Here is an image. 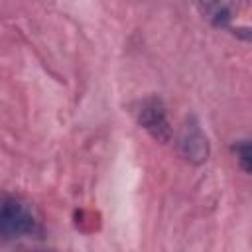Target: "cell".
I'll list each match as a JSON object with an SVG mask.
<instances>
[{"label": "cell", "mask_w": 252, "mask_h": 252, "mask_svg": "<svg viewBox=\"0 0 252 252\" xmlns=\"http://www.w3.org/2000/svg\"><path fill=\"white\" fill-rule=\"evenodd\" d=\"M39 220L35 219L33 211L14 197L2 199L0 209V234L4 240L16 238H32L39 234Z\"/></svg>", "instance_id": "obj_1"}, {"label": "cell", "mask_w": 252, "mask_h": 252, "mask_svg": "<svg viewBox=\"0 0 252 252\" xmlns=\"http://www.w3.org/2000/svg\"><path fill=\"white\" fill-rule=\"evenodd\" d=\"M134 118L156 142L165 144L171 140V126L167 120V112L158 96H148L138 100L134 106Z\"/></svg>", "instance_id": "obj_2"}, {"label": "cell", "mask_w": 252, "mask_h": 252, "mask_svg": "<svg viewBox=\"0 0 252 252\" xmlns=\"http://www.w3.org/2000/svg\"><path fill=\"white\" fill-rule=\"evenodd\" d=\"M179 152L191 163H203L209 158V142L195 118H189L179 134Z\"/></svg>", "instance_id": "obj_3"}, {"label": "cell", "mask_w": 252, "mask_h": 252, "mask_svg": "<svg viewBox=\"0 0 252 252\" xmlns=\"http://www.w3.org/2000/svg\"><path fill=\"white\" fill-rule=\"evenodd\" d=\"M234 154H236V159L242 165V169H246L248 173H252V142L250 140L238 142L236 148H234Z\"/></svg>", "instance_id": "obj_4"}]
</instances>
